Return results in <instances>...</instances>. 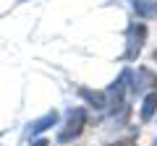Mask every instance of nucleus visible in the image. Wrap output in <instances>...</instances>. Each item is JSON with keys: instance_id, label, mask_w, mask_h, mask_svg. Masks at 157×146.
I'll list each match as a JSON object with an SVG mask.
<instances>
[{"instance_id": "423d86ee", "label": "nucleus", "mask_w": 157, "mask_h": 146, "mask_svg": "<svg viewBox=\"0 0 157 146\" xmlns=\"http://www.w3.org/2000/svg\"><path fill=\"white\" fill-rule=\"evenodd\" d=\"M136 16L139 18H157V0H131Z\"/></svg>"}, {"instance_id": "1a4fd4ad", "label": "nucleus", "mask_w": 157, "mask_h": 146, "mask_svg": "<svg viewBox=\"0 0 157 146\" xmlns=\"http://www.w3.org/2000/svg\"><path fill=\"white\" fill-rule=\"evenodd\" d=\"M32 146H50V144H47L45 138H37V141H32Z\"/></svg>"}, {"instance_id": "f03ea898", "label": "nucleus", "mask_w": 157, "mask_h": 146, "mask_svg": "<svg viewBox=\"0 0 157 146\" xmlns=\"http://www.w3.org/2000/svg\"><path fill=\"white\" fill-rule=\"evenodd\" d=\"M147 42V26L144 24H131L126 29V52H123V60H136Z\"/></svg>"}, {"instance_id": "0eeeda50", "label": "nucleus", "mask_w": 157, "mask_h": 146, "mask_svg": "<svg viewBox=\"0 0 157 146\" xmlns=\"http://www.w3.org/2000/svg\"><path fill=\"white\" fill-rule=\"evenodd\" d=\"M155 115H157V91H149V94L144 97V102H141L139 118H141V123H149Z\"/></svg>"}, {"instance_id": "9b49d317", "label": "nucleus", "mask_w": 157, "mask_h": 146, "mask_svg": "<svg viewBox=\"0 0 157 146\" xmlns=\"http://www.w3.org/2000/svg\"><path fill=\"white\" fill-rule=\"evenodd\" d=\"M152 146H157V138H155V144H152Z\"/></svg>"}, {"instance_id": "9d476101", "label": "nucleus", "mask_w": 157, "mask_h": 146, "mask_svg": "<svg viewBox=\"0 0 157 146\" xmlns=\"http://www.w3.org/2000/svg\"><path fill=\"white\" fill-rule=\"evenodd\" d=\"M152 60H155V63H157V50H155V52H152Z\"/></svg>"}, {"instance_id": "7ed1b4c3", "label": "nucleus", "mask_w": 157, "mask_h": 146, "mask_svg": "<svg viewBox=\"0 0 157 146\" xmlns=\"http://www.w3.org/2000/svg\"><path fill=\"white\" fill-rule=\"evenodd\" d=\"M58 120H60L58 110H50V112H45L42 118L32 120V123L26 125V130H24V136H26V138H32V136H39V133H45V130H50L52 125H58Z\"/></svg>"}, {"instance_id": "39448f33", "label": "nucleus", "mask_w": 157, "mask_h": 146, "mask_svg": "<svg viewBox=\"0 0 157 146\" xmlns=\"http://www.w3.org/2000/svg\"><path fill=\"white\" fill-rule=\"evenodd\" d=\"M78 97H81L89 107H94V110H105V107H110V99H107L105 91H92V89H86V86H81V89H78Z\"/></svg>"}, {"instance_id": "6e6552de", "label": "nucleus", "mask_w": 157, "mask_h": 146, "mask_svg": "<svg viewBox=\"0 0 157 146\" xmlns=\"http://www.w3.org/2000/svg\"><path fill=\"white\" fill-rule=\"evenodd\" d=\"M107 146H136V133L126 136V138H118V141H110Z\"/></svg>"}, {"instance_id": "f257e3e1", "label": "nucleus", "mask_w": 157, "mask_h": 146, "mask_svg": "<svg viewBox=\"0 0 157 146\" xmlns=\"http://www.w3.org/2000/svg\"><path fill=\"white\" fill-rule=\"evenodd\" d=\"M84 125H86V110L84 107H71L66 112L63 128L58 130V144H71V141H76L78 136L84 133Z\"/></svg>"}, {"instance_id": "20e7f679", "label": "nucleus", "mask_w": 157, "mask_h": 146, "mask_svg": "<svg viewBox=\"0 0 157 146\" xmlns=\"http://www.w3.org/2000/svg\"><path fill=\"white\" fill-rule=\"evenodd\" d=\"M131 81H134V84H128V89L134 91V94H141V89L157 91V76L149 68H139L136 73H131Z\"/></svg>"}]
</instances>
